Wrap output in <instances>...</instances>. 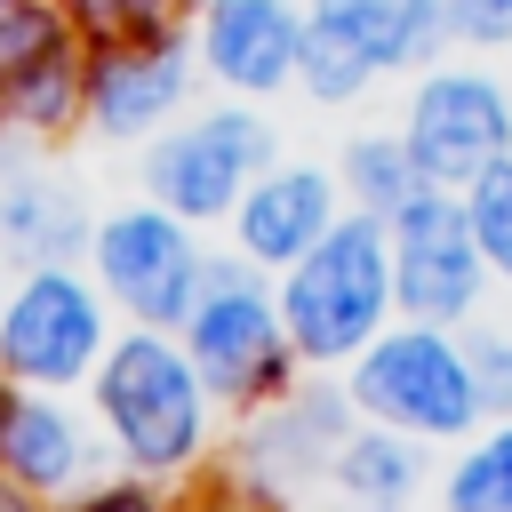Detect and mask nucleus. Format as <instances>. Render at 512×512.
Wrapping results in <instances>:
<instances>
[{
    "instance_id": "1",
    "label": "nucleus",
    "mask_w": 512,
    "mask_h": 512,
    "mask_svg": "<svg viewBox=\"0 0 512 512\" xmlns=\"http://www.w3.org/2000/svg\"><path fill=\"white\" fill-rule=\"evenodd\" d=\"M208 400L216 392L200 384L192 352H176L160 328H128L96 360V416H104L120 464H136V472H184L208 440Z\"/></svg>"
},
{
    "instance_id": "2",
    "label": "nucleus",
    "mask_w": 512,
    "mask_h": 512,
    "mask_svg": "<svg viewBox=\"0 0 512 512\" xmlns=\"http://www.w3.org/2000/svg\"><path fill=\"white\" fill-rule=\"evenodd\" d=\"M384 304H392V232L384 216L352 208L288 264L280 328L304 360H352L384 328Z\"/></svg>"
},
{
    "instance_id": "3",
    "label": "nucleus",
    "mask_w": 512,
    "mask_h": 512,
    "mask_svg": "<svg viewBox=\"0 0 512 512\" xmlns=\"http://www.w3.org/2000/svg\"><path fill=\"white\" fill-rule=\"evenodd\" d=\"M448 48V0H304L296 88L312 104H360L376 80L424 72Z\"/></svg>"
},
{
    "instance_id": "4",
    "label": "nucleus",
    "mask_w": 512,
    "mask_h": 512,
    "mask_svg": "<svg viewBox=\"0 0 512 512\" xmlns=\"http://www.w3.org/2000/svg\"><path fill=\"white\" fill-rule=\"evenodd\" d=\"M344 400L384 424V432H408V440H464L480 424V392H472V360L448 328L416 320V328H392V336H368L352 352V384Z\"/></svg>"
},
{
    "instance_id": "5",
    "label": "nucleus",
    "mask_w": 512,
    "mask_h": 512,
    "mask_svg": "<svg viewBox=\"0 0 512 512\" xmlns=\"http://www.w3.org/2000/svg\"><path fill=\"white\" fill-rule=\"evenodd\" d=\"M280 160V128L256 112V104H240V96H224V104H208V112H176L152 144H144V192L168 208V216H184V224H216V216H232L240 208V192L264 176Z\"/></svg>"
},
{
    "instance_id": "6",
    "label": "nucleus",
    "mask_w": 512,
    "mask_h": 512,
    "mask_svg": "<svg viewBox=\"0 0 512 512\" xmlns=\"http://www.w3.org/2000/svg\"><path fill=\"white\" fill-rule=\"evenodd\" d=\"M400 144H408L416 176L440 184V192H464L472 176H488L512 152V88H504V72L464 64V56L424 64L408 80V104H400Z\"/></svg>"
},
{
    "instance_id": "7",
    "label": "nucleus",
    "mask_w": 512,
    "mask_h": 512,
    "mask_svg": "<svg viewBox=\"0 0 512 512\" xmlns=\"http://www.w3.org/2000/svg\"><path fill=\"white\" fill-rule=\"evenodd\" d=\"M184 352L216 400H264V392H280V368L296 344L280 328V296H264V280L248 264L208 256L200 296L184 312Z\"/></svg>"
},
{
    "instance_id": "8",
    "label": "nucleus",
    "mask_w": 512,
    "mask_h": 512,
    "mask_svg": "<svg viewBox=\"0 0 512 512\" xmlns=\"http://www.w3.org/2000/svg\"><path fill=\"white\" fill-rule=\"evenodd\" d=\"M88 256H96V280L144 320V328H184L192 296H200V240L184 216H168L160 200H128L112 208L96 232H88Z\"/></svg>"
},
{
    "instance_id": "9",
    "label": "nucleus",
    "mask_w": 512,
    "mask_h": 512,
    "mask_svg": "<svg viewBox=\"0 0 512 512\" xmlns=\"http://www.w3.org/2000/svg\"><path fill=\"white\" fill-rule=\"evenodd\" d=\"M392 304H408L416 320H464L488 288V264H480V240L464 224V192H440V184H416L392 216Z\"/></svg>"
},
{
    "instance_id": "10",
    "label": "nucleus",
    "mask_w": 512,
    "mask_h": 512,
    "mask_svg": "<svg viewBox=\"0 0 512 512\" xmlns=\"http://www.w3.org/2000/svg\"><path fill=\"white\" fill-rule=\"evenodd\" d=\"M104 360V304L72 264H32L0 312V368L16 384H80Z\"/></svg>"
},
{
    "instance_id": "11",
    "label": "nucleus",
    "mask_w": 512,
    "mask_h": 512,
    "mask_svg": "<svg viewBox=\"0 0 512 512\" xmlns=\"http://www.w3.org/2000/svg\"><path fill=\"white\" fill-rule=\"evenodd\" d=\"M184 40H192V64H200L208 88H224L240 104H264V96L296 88L304 0H192Z\"/></svg>"
},
{
    "instance_id": "12",
    "label": "nucleus",
    "mask_w": 512,
    "mask_h": 512,
    "mask_svg": "<svg viewBox=\"0 0 512 512\" xmlns=\"http://www.w3.org/2000/svg\"><path fill=\"white\" fill-rule=\"evenodd\" d=\"M192 40L184 32H144V40H88V96L80 120L112 144L128 136H160L184 96H192Z\"/></svg>"
},
{
    "instance_id": "13",
    "label": "nucleus",
    "mask_w": 512,
    "mask_h": 512,
    "mask_svg": "<svg viewBox=\"0 0 512 512\" xmlns=\"http://www.w3.org/2000/svg\"><path fill=\"white\" fill-rule=\"evenodd\" d=\"M344 216V184L336 168H312V160H272L240 208H232V240L248 264H296L328 224Z\"/></svg>"
},
{
    "instance_id": "14",
    "label": "nucleus",
    "mask_w": 512,
    "mask_h": 512,
    "mask_svg": "<svg viewBox=\"0 0 512 512\" xmlns=\"http://www.w3.org/2000/svg\"><path fill=\"white\" fill-rule=\"evenodd\" d=\"M88 456H96V440H88V424L64 400L24 392V400L0 408V472L24 496H72L88 480Z\"/></svg>"
},
{
    "instance_id": "15",
    "label": "nucleus",
    "mask_w": 512,
    "mask_h": 512,
    "mask_svg": "<svg viewBox=\"0 0 512 512\" xmlns=\"http://www.w3.org/2000/svg\"><path fill=\"white\" fill-rule=\"evenodd\" d=\"M344 416H352L344 392H304V400L272 408V416L240 440V456H248L256 480H312L320 464H336V448H344Z\"/></svg>"
},
{
    "instance_id": "16",
    "label": "nucleus",
    "mask_w": 512,
    "mask_h": 512,
    "mask_svg": "<svg viewBox=\"0 0 512 512\" xmlns=\"http://www.w3.org/2000/svg\"><path fill=\"white\" fill-rule=\"evenodd\" d=\"M336 488L344 496H360L368 512H392V504H408L416 496V480H424V456H416V440L408 432H384V424H368V432H344V448H336Z\"/></svg>"
},
{
    "instance_id": "17",
    "label": "nucleus",
    "mask_w": 512,
    "mask_h": 512,
    "mask_svg": "<svg viewBox=\"0 0 512 512\" xmlns=\"http://www.w3.org/2000/svg\"><path fill=\"white\" fill-rule=\"evenodd\" d=\"M96 224L80 216L72 192H48V184H8L0 192V248H16L24 264H64Z\"/></svg>"
},
{
    "instance_id": "18",
    "label": "nucleus",
    "mask_w": 512,
    "mask_h": 512,
    "mask_svg": "<svg viewBox=\"0 0 512 512\" xmlns=\"http://www.w3.org/2000/svg\"><path fill=\"white\" fill-rule=\"evenodd\" d=\"M336 184H344V200L352 208H368V216H392L424 176H416V160H408V144H400V128L384 136V128H368V136H352L344 144V160H336Z\"/></svg>"
},
{
    "instance_id": "19",
    "label": "nucleus",
    "mask_w": 512,
    "mask_h": 512,
    "mask_svg": "<svg viewBox=\"0 0 512 512\" xmlns=\"http://www.w3.org/2000/svg\"><path fill=\"white\" fill-rule=\"evenodd\" d=\"M64 40H80V24L64 16V0H0V88L16 72H32L40 56H56Z\"/></svg>"
},
{
    "instance_id": "20",
    "label": "nucleus",
    "mask_w": 512,
    "mask_h": 512,
    "mask_svg": "<svg viewBox=\"0 0 512 512\" xmlns=\"http://www.w3.org/2000/svg\"><path fill=\"white\" fill-rule=\"evenodd\" d=\"M448 512H512V416L448 472Z\"/></svg>"
},
{
    "instance_id": "21",
    "label": "nucleus",
    "mask_w": 512,
    "mask_h": 512,
    "mask_svg": "<svg viewBox=\"0 0 512 512\" xmlns=\"http://www.w3.org/2000/svg\"><path fill=\"white\" fill-rule=\"evenodd\" d=\"M464 224H472V240H480V264H488L496 280H512V152H504L488 176L464 184Z\"/></svg>"
},
{
    "instance_id": "22",
    "label": "nucleus",
    "mask_w": 512,
    "mask_h": 512,
    "mask_svg": "<svg viewBox=\"0 0 512 512\" xmlns=\"http://www.w3.org/2000/svg\"><path fill=\"white\" fill-rule=\"evenodd\" d=\"M80 40H144V32H184L192 0H64Z\"/></svg>"
},
{
    "instance_id": "23",
    "label": "nucleus",
    "mask_w": 512,
    "mask_h": 512,
    "mask_svg": "<svg viewBox=\"0 0 512 512\" xmlns=\"http://www.w3.org/2000/svg\"><path fill=\"white\" fill-rule=\"evenodd\" d=\"M464 360H472L480 416H512V336H504V328H488V336H472V344H464Z\"/></svg>"
},
{
    "instance_id": "24",
    "label": "nucleus",
    "mask_w": 512,
    "mask_h": 512,
    "mask_svg": "<svg viewBox=\"0 0 512 512\" xmlns=\"http://www.w3.org/2000/svg\"><path fill=\"white\" fill-rule=\"evenodd\" d=\"M448 40L480 56L512 48V0H448Z\"/></svg>"
},
{
    "instance_id": "25",
    "label": "nucleus",
    "mask_w": 512,
    "mask_h": 512,
    "mask_svg": "<svg viewBox=\"0 0 512 512\" xmlns=\"http://www.w3.org/2000/svg\"><path fill=\"white\" fill-rule=\"evenodd\" d=\"M88 512H160V504H152L144 488H104V496H96Z\"/></svg>"
},
{
    "instance_id": "26",
    "label": "nucleus",
    "mask_w": 512,
    "mask_h": 512,
    "mask_svg": "<svg viewBox=\"0 0 512 512\" xmlns=\"http://www.w3.org/2000/svg\"><path fill=\"white\" fill-rule=\"evenodd\" d=\"M0 512H32V496H24V488H16L8 472H0Z\"/></svg>"
},
{
    "instance_id": "27",
    "label": "nucleus",
    "mask_w": 512,
    "mask_h": 512,
    "mask_svg": "<svg viewBox=\"0 0 512 512\" xmlns=\"http://www.w3.org/2000/svg\"><path fill=\"white\" fill-rule=\"evenodd\" d=\"M0 408H8V392H0Z\"/></svg>"
},
{
    "instance_id": "28",
    "label": "nucleus",
    "mask_w": 512,
    "mask_h": 512,
    "mask_svg": "<svg viewBox=\"0 0 512 512\" xmlns=\"http://www.w3.org/2000/svg\"><path fill=\"white\" fill-rule=\"evenodd\" d=\"M216 512H232V504H216Z\"/></svg>"
}]
</instances>
